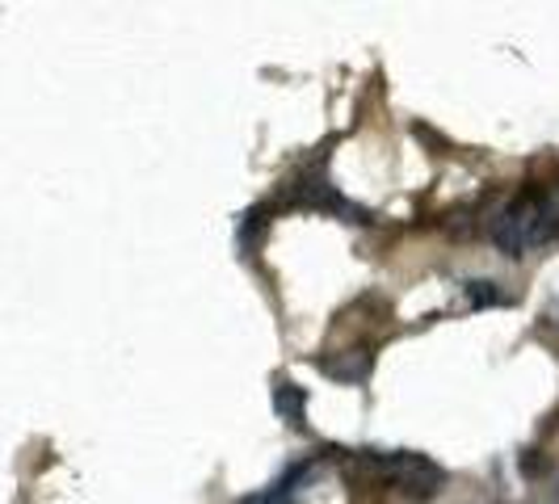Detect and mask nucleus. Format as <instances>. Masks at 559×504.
Wrapping results in <instances>:
<instances>
[{
  "mask_svg": "<svg viewBox=\"0 0 559 504\" xmlns=\"http://www.w3.org/2000/svg\"><path fill=\"white\" fill-rule=\"evenodd\" d=\"M374 467L392 479V483H400L404 492H413V496H433L447 483L442 467L429 463V458H420V454H383V458H374Z\"/></svg>",
  "mask_w": 559,
  "mask_h": 504,
  "instance_id": "1",
  "label": "nucleus"
},
{
  "mask_svg": "<svg viewBox=\"0 0 559 504\" xmlns=\"http://www.w3.org/2000/svg\"><path fill=\"white\" fill-rule=\"evenodd\" d=\"M240 504H286V501H282V492H257V496H245Z\"/></svg>",
  "mask_w": 559,
  "mask_h": 504,
  "instance_id": "4",
  "label": "nucleus"
},
{
  "mask_svg": "<svg viewBox=\"0 0 559 504\" xmlns=\"http://www.w3.org/2000/svg\"><path fill=\"white\" fill-rule=\"evenodd\" d=\"M290 399H295V424H304V395L290 392ZM278 408L286 412V417H290V404H282V399H278Z\"/></svg>",
  "mask_w": 559,
  "mask_h": 504,
  "instance_id": "3",
  "label": "nucleus"
},
{
  "mask_svg": "<svg viewBox=\"0 0 559 504\" xmlns=\"http://www.w3.org/2000/svg\"><path fill=\"white\" fill-rule=\"evenodd\" d=\"M492 244H497L504 256H513V261L531 249V190L513 194L501 211H497V219H492Z\"/></svg>",
  "mask_w": 559,
  "mask_h": 504,
  "instance_id": "2",
  "label": "nucleus"
}]
</instances>
